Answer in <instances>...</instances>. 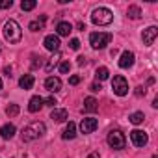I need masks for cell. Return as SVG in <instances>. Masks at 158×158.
<instances>
[{
  "label": "cell",
  "mask_w": 158,
  "mask_h": 158,
  "mask_svg": "<svg viewBox=\"0 0 158 158\" xmlns=\"http://www.w3.org/2000/svg\"><path fill=\"white\" fill-rule=\"evenodd\" d=\"M4 37L10 43H19L23 39V32H21V26L17 24V21H8L4 24Z\"/></svg>",
  "instance_id": "cell-1"
},
{
  "label": "cell",
  "mask_w": 158,
  "mask_h": 158,
  "mask_svg": "<svg viewBox=\"0 0 158 158\" xmlns=\"http://www.w3.org/2000/svg\"><path fill=\"white\" fill-rule=\"evenodd\" d=\"M45 125L43 123H30L26 128H23V141H34V139H37L39 136H43L45 134Z\"/></svg>",
  "instance_id": "cell-2"
},
{
  "label": "cell",
  "mask_w": 158,
  "mask_h": 158,
  "mask_svg": "<svg viewBox=\"0 0 158 158\" xmlns=\"http://www.w3.org/2000/svg\"><path fill=\"white\" fill-rule=\"evenodd\" d=\"M91 21L95 24H99V26H106V24H110L114 21V13L108 8H97L93 11V15H91Z\"/></svg>",
  "instance_id": "cell-3"
},
{
  "label": "cell",
  "mask_w": 158,
  "mask_h": 158,
  "mask_svg": "<svg viewBox=\"0 0 158 158\" xmlns=\"http://www.w3.org/2000/svg\"><path fill=\"white\" fill-rule=\"evenodd\" d=\"M112 34H106V32H95L89 35V43L93 48H104L110 41H112Z\"/></svg>",
  "instance_id": "cell-4"
},
{
  "label": "cell",
  "mask_w": 158,
  "mask_h": 158,
  "mask_svg": "<svg viewBox=\"0 0 158 158\" xmlns=\"http://www.w3.org/2000/svg\"><path fill=\"white\" fill-rule=\"evenodd\" d=\"M112 89L115 95L119 97H125L128 93V82H127V78L123 74H115L114 76V80H112Z\"/></svg>",
  "instance_id": "cell-5"
},
{
  "label": "cell",
  "mask_w": 158,
  "mask_h": 158,
  "mask_svg": "<svg viewBox=\"0 0 158 158\" xmlns=\"http://www.w3.org/2000/svg\"><path fill=\"white\" fill-rule=\"evenodd\" d=\"M125 143H127V139H125V134L121 130H112L108 134V145L112 149H117V151L125 149Z\"/></svg>",
  "instance_id": "cell-6"
},
{
  "label": "cell",
  "mask_w": 158,
  "mask_h": 158,
  "mask_svg": "<svg viewBox=\"0 0 158 158\" xmlns=\"http://www.w3.org/2000/svg\"><path fill=\"white\" fill-rule=\"evenodd\" d=\"M130 139H132V143H134L136 147H145V145L149 143V136H147V132H143V130H132V132H130Z\"/></svg>",
  "instance_id": "cell-7"
},
{
  "label": "cell",
  "mask_w": 158,
  "mask_h": 158,
  "mask_svg": "<svg viewBox=\"0 0 158 158\" xmlns=\"http://www.w3.org/2000/svg\"><path fill=\"white\" fill-rule=\"evenodd\" d=\"M97 128H99V121H97L95 117H86V119H82V123H80L82 134H91V132H95Z\"/></svg>",
  "instance_id": "cell-8"
},
{
  "label": "cell",
  "mask_w": 158,
  "mask_h": 158,
  "mask_svg": "<svg viewBox=\"0 0 158 158\" xmlns=\"http://www.w3.org/2000/svg\"><path fill=\"white\" fill-rule=\"evenodd\" d=\"M43 43H45V48L50 50V52H58V50H60V45H61L58 35H47Z\"/></svg>",
  "instance_id": "cell-9"
},
{
  "label": "cell",
  "mask_w": 158,
  "mask_h": 158,
  "mask_svg": "<svg viewBox=\"0 0 158 158\" xmlns=\"http://www.w3.org/2000/svg\"><path fill=\"white\" fill-rule=\"evenodd\" d=\"M156 35H158V28H156V26H149L147 30H143V43H145L147 47H151V45L154 43Z\"/></svg>",
  "instance_id": "cell-10"
},
{
  "label": "cell",
  "mask_w": 158,
  "mask_h": 158,
  "mask_svg": "<svg viewBox=\"0 0 158 158\" xmlns=\"http://www.w3.org/2000/svg\"><path fill=\"white\" fill-rule=\"evenodd\" d=\"M132 65H134V54L130 50H125L119 58V67L121 69H130Z\"/></svg>",
  "instance_id": "cell-11"
},
{
  "label": "cell",
  "mask_w": 158,
  "mask_h": 158,
  "mask_svg": "<svg viewBox=\"0 0 158 158\" xmlns=\"http://www.w3.org/2000/svg\"><path fill=\"white\" fill-rule=\"evenodd\" d=\"M45 88H47L50 93L60 91V89H61V80H60V78H56V76H48L47 80H45Z\"/></svg>",
  "instance_id": "cell-12"
},
{
  "label": "cell",
  "mask_w": 158,
  "mask_h": 158,
  "mask_svg": "<svg viewBox=\"0 0 158 158\" xmlns=\"http://www.w3.org/2000/svg\"><path fill=\"white\" fill-rule=\"evenodd\" d=\"M50 117H52V121H56V123H63V121L69 117V112H67L65 108H54L52 114H50Z\"/></svg>",
  "instance_id": "cell-13"
},
{
  "label": "cell",
  "mask_w": 158,
  "mask_h": 158,
  "mask_svg": "<svg viewBox=\"0 0 158 158\" xmlns=\"http://www.w3.org/2000/svg\"><path fill=\"white\" fill-rule=\"evenodd\" d=\"M41 108H43V99H41L39 95L32 97V99H30V102H28V110H30L32 114H35V112H39Z\"/></svg>",
  "instance_id": "cell-14"
},
{
  "label": "cell",
  "mask_w": 158,
  "mask_h": 158,
  "mask_svg": "<svg viewBox=\"0 0 158 158\" xmlns=\"http://www.w3.org/2000/svg\"><path fill=\"white\" fill-rule=\"evenodd\" d=\"M56 32H58V35H63V37H67V35L73 32V26H71V23H65V21H61V23H58V26H56Z\"/></svg>",
  "instance_id": "cell-15"
},
{
  "label": "cell",
  "mask_w": 158,
  "mask_h": 158,
  "mask_svg": "<svg viewBox=\"0 0 158 158\" xmlns=\"http://www.w3.org/2000/svg\"><path fill=\"white\" fill-rule=\"evenodd\" d=\"M0 136H2L4 139H11V138L15 136V127H13L11 123H8V125H4L2 128H0Z\"/></svg>",
  "instance_id": "cell-16"
},
{
  "label": "cell",
  "mask_w": 158,
  "mask_h": 158,
  "mask_svg": "<svg viewBox=\"0 0 158 158\" xmlns=\"http://www.w3.org/2000/svg\"><path fill=\"white\" fill-rule=\"evenodd\" d=\"M74 136H76V125H74L73 121H69V125L65 127V130H63L61 138H63V139H73Z\"/></svg>",
  "instance_id": "cell-17"
},
{
  "label": "cell",
  "mask_w": 158,
  "mask_h": 158,
  "mask_svg": "<svg viewBox=\"0 0 158 158\" xmlns=\"http://www.w3.org/2000/svg\"><path fill=\"white\" fill-rule=\"evenodd\" d=\"M19 86H21L23 89H32V86H34V76H32V74H24V76H21Z\"/></svg>",
  "instance_id": "cell-18"
},
{
  "label": "cell",
  "mask_w": 158,
  "mask_h": 158,
  "mask_svg": "<svg viewBox=\"0 0 158 158\" xmlns=\"http://www.w3.org/2000/svg\"><path fill=\"white\" fill-rule=\"evenodd\" d=\"M97 110H99L97 101H95L93 97H88V99L84 101V112H97Z\"/></svg>",
  "instance_id": "cell-19"
},
{
  "label": "cell",
  "mask_w": 158,
  "mask_h": 158,
  "mask_svg": "<svg viewBox=\"0 0 158 158\" xmlns=\"http://www.w3.org/2000/svg\"><path fill=\"white\" fill-rule=\"evenodd\" d=\"M95 76H97V80H108V76H110V71L106 69V67H99L97 71H95Z\"/></svg>",
  "instance_id": "cell-20"
},
{
  "label": "cell",
  "mask_w": 158,
  "mask_h": 158,
  "mask_svg": "<svg viewBox=\"0 0 158 158\" xmlns=\"http://www.w3.org/2000/svg\"><path fill=\"white\" fill-rule=\"evenodd\" d=\"M128 119H130V123H132V125H139V123H143V119H145V114H143V112H134V114H132Z\"/></svg>",
  "instance_id": "cell-21"
},
{
  "label": "cell",
  "mask_w": 158,
  "mask_h": 158,
  "mask_svg": "<svg viewBox=\"0 0 158 158\" xmlns=\"http://www.w3.org/2000/svg\"><path fill=\"white\" fill-rule=\"evenodd\" d=\"M35 6H37L35 0H23V2H21V10L23 11H32Z\"/></svg>",
  "instance_id": "cell-22"
},
{
  "label": "cell",
  "mask_w": 158,
  "mask_h": 158,
  "mask_svg": "<svg viewBox=\"0 0 158 158\" xmlns=\"http://www.w3.org/2000/svg\"><path fill=\"white\" fill-rule=\"evenodd\" d=\"M127 15H128L130 19H139V15H141V10H139V6H128V11H127Z\"/></svg>",
  "instance_id": "cell-23"
},
{
  "label": "cell",
  "mask_w": 158,
  "mask_h": 158,
  "mask_svg": "<svg viewBox=\"0 0 158 158\" xmlns=\"http://www.w3.org/2000/svg\"><path fill=\"white\" fill-rule=\"evenodd\" d=\"M19 112H21V110H19V106H17V104H10V106L6 108V114H8L10 117H17V115H19Z\"/></svg>",
  "instance_id": "cell-24"
},
{
  "label": "cell",
  "mask_w": 158,
  "mask_h": 158,
  "mask_svg": "<svg viewBox=\"0 0 158 158\" xmlns=\"http://www.w3.org/2000/svg\"><path fill=\"white\" fill-rule=\"evenodd\" d=\"M58 69H60V73H61V74H65V73H69V71H71V63H69V61H61Z\"/></svg>",
  "instance_id": "cell-25"
},
{
  "label": "cell",
  "mask_w": 158,
  "mask_h": 158,
  "mask_svg": "<svg viewBox=\"0 0 158 158\" xmlns=\"http://www.w3.org/2000/svg\"><path fill=\"white\" fill-rule=\"evenodd\" d=\"M32 32H39V30H43V23H39V21H35V23H30V26H28Z\"/></svg>",
  "instance_id": "cell-26"
},
{
  "label": "cell",
  "mask_w": 158,
  "mask_h": 158,
  "mask_svg": "<svg viewBox=\"0 0 158 158\" xmlns=\"http://www.w3.org/2000/svg\"><path fill=\"white\" fill-rule=\"evenodd\" d=\"M13 6V0H0V10H8Z\"/></svg>",
  "instance_id": "cell-27"
},
{
  "label": "cell",
  "mask_w": 158,
  "mask_h": 158,
  "mask_svg": "<svg viewBox=\"0 0 158 158\" xmlns=\"http://www.w3.org/2000/svg\"><path fill=\"white\" fill-rule=\"evenodd\" d=\"M69 47H71L73 50H78V48H80V41H78V39H71Z\"/></svg>",
  "instance_id": "cell-28"
},
{
  "label": "cell",
  "mask_w": 158,
  "mask_h": 158,
  "mask_svg": "<svg viewBox=\"0 0 158 158\" xmlns=\"http://www.w3.org/2000/svg\"><path fill=\"white\" fill-rule=\"evenodd\" d=\"M69 84H71V86L80 84V76H76V74H74V76H71V78H69Z\"/></svg>",
  "instance_id": "cell-29"
},
{
  "label": "cell",
  "mask_w": 158,
  "mask_h": 158,
  "mask_svg": "<svg viewBox=\"0 0 158 158\" xmlns=\"http://www.w3.org/2000/svg\"><path fill=\"white\" fill-rule=\"evenodd\" d=\"M43 104H47V106H54V104H56V99H54V97H48V99H43Z\"/></svg>",
  "instance_id": "cell-30"
},
{
  "label": "cell",
  "mask_w": 158,
  "mask_h": 158,
  "mask_svg": "<svg viewBox=\"0 0 158 158\" xmlns=\"http://www.w3.org/2000/svg\"><path fill=\"white\" fill-rule=\"evenodd\" d=\"M91 91H101L102 88H101V84H91V88H89Z\"/></svg>",
  "instance_id": "cell-31"
},
{
  "label": "cell",
  "mask_w": 158,
  "mask_h": 158,
  "mask_svg": "<svg viewBox=\"0 0 158 158\" xmlns=\"http://www.w3.org/2000/svg\"><path fill=\"white\" fill-rule=\"evenodd\" d=\"M136 95H138V97L145 95V89H143V88H136Z\"/></svg>",
  "instance_id": "cell-32"
},
{
  "label": "cell",
  "mask_w": 158,
  "mask_h": 158,
  "mask_svg": "<svg viewBox=\"0 0 158 158\" xmlns=\"http://www.w3.org/2000/svg\"><path fill=\"white\" fill-rule=\"evenodd\" d=\"M76 28H78V30H82V32H84V30H86V24H84V23H78V26H76Z\"/></svg>",
  "instance_id": "cell-33"
},
{
  "label": "cell",
  "mask_w": 158,
  "mask_h": 158,
  "mask_svg": "<svg viewBox=\"0 0 158 158\" xmlns=\"http://www.w3.org/2000/svg\"><path fill=\"white\" fill-rule=\"evenodd\" d=\"M84 63H86V58L80 56V58H78V65H84Z\"/></svg>",
  "instance_id": "cell-34"
},
{
  "label": "cell",
  "mask_w": 158,
  "mask_h": 158,
  "mask_svg": "<svg viewBox=\"0 0 158 158\" xmlns=\"http://www.w3.org/2000/svg\"><path fill=\"white\" fill-rule=\"evenodd\" d=\"M4 73H6V76H11V67H6Z\"/></svg>",
  "instance_id": "cell-35"
},
{
  "label": "cell",
  "mask_w": 158,
  "mask_h": 158,
  "mask_svg": "<svg viewBox=\"0 0 158 158\" xmlns=\"http://www.w3.org/2000/svg\"><path fill=\"white\" fill-rule=\"evenodd\" d=\"M88 158H101V154H99V152H91Z\"/></svg>",
  "instance_id": "cell-36"
},
{
  "label": "cell",
  "mask_w": 158,
  "mask_h": 158,
  "mask_svg": "<svg viewBox=\"0 0 158 158\" xmlns=\"http://www.w3.org/2000/svg\"><path fill=\"white\" fill-rule=\"evenodd\" d=\"M0 89H2V80H0Z\"/></svg>",
  "instance_id": "cell-37"
},
{
  "label": "cell",
  "mask_w": 158,
  "mask_h": 158,
  "mask_svg": "<svg viewBox=\"0 0 158 158\" xmlns=\"http://www.w3.org/2000/svg\"><path fill=\"white\" fill-rule=\"evenodd\" d=\"M152 158H158V156H156V154H154V156H152Z\"/></svg>",
  "instance_id": "cell-38"
},
{
  "label": "cell",
  "mask_w": 158,
  "mask_h": 158,
  "mask_svg": "<svg viewBox=\"0 0 158 158\" xmlns=\"http://www.w3.org/2000/svg\"><path fill=\"white\" fill-rule=\"evenodd\" d=\"M0 52H2V47H0Z\"/></svg>",
  "instance_id": "cell-39"
}]
</instances>
